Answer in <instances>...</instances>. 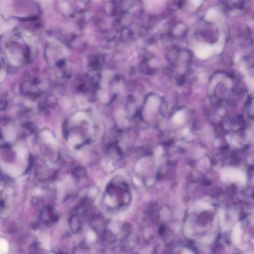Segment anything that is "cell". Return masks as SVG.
Returning <instances> with one entry per match:
<instances>
[{
  "label": "cell",
  "instance_id": "cell-2",
  "mask_svg": "<svg viewBox=\"0 0 254 254\" xmlns=\"http://www.w3.org/2000/svg\"><path fill=\"white\" fill-rule=\"evenodd\" d=\"M72 174L76 179H80L85 176L86 175V171L83 168L78 167L74 169L72 172Z\"/></svg>",
  "mask_w": 254,
  "mask_h": 254
},
{
  "label": "cell",
  "instance_id": "cell-1",
  "mask_svg": "<svg viewBox=\"0 0 254 254\" xmlns=\"http://www.w3.org/2000/svg\"><path fill=\"white\" fill-rule=\"evenodd\" d=\"M242 236V230L240 224L237 223L233 228L232 232V240L236 244L240 243Z\"/></svg>",
  "mask_w": 254,
  "mask_h": 254
},
{
  "label": "cell",
  "instance_id": "cell-4",
  "mask_svg": "<svg viewBox=\"0 0 254 254\" xmlns=\"http://www.w3.org/2000/svg\"><path fill=\"white\" fill-rule=\"evenodd\" d=\"M185 233L186 235H187L188 236H190V235H191L190 227L188 225L185 227Z\"/></svg>",
  "mask_w": 254,
  "mask_h": 254
},
{
  "label": "cell",
  "instance_id": "cell-6",
  "mask_svg": "<svg viewBox=\"0 0 254 254\" xmlns=\"http://www.w3.org/2000/svg\"><path fill=\"white\" fill-rule=\"evenodd\" d=\"M247 254H254V253L249 252L248 253H247Z\"/></svg>",
  "mask_w": 254,
  "mask_h": 254
},
{
  "label": "cell",
  "instance_id": "cell-5",
  "mask_svg": "<svg viewBox=\"0 0 254 254\" xmlns=\"http://www.w3.org/2000/svg\"><path fill=\"white\" fill-rule=\"evenodd\" d=\"M182 254H193L192 253L190 252V251L188 250H185L184 251Z\"/></svg>",
  "mask_w": 254,
  "mask_h": 254
},
{
  "label": "cell",
  "instance_id": "cell-3",
  "mask_svg": "<svg viewBox=\"0 0 254 254\" xmlns=\"http://www.w3.org/2000/svg\"><path fill=\"white\" fill-rule=\"evenodd\" d=\"M174 121L177 124L181 123L183 120V116L181 113H178L175 115L173 119Z\"/></svg>",
  "mask_w": 254,
  "mask_h": 254
}]
</instances>
